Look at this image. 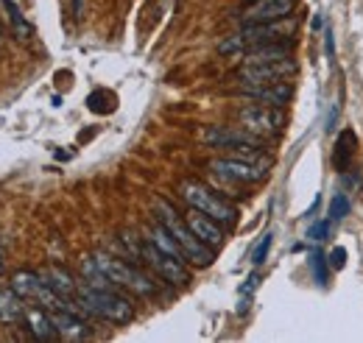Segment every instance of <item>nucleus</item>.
I'll return each instance as SVG.
<instances>
[{"mask_svg":"<svg viewBox=\"0 0 363 343\" xmlns=\"http://www.w3.org/2000/svg\"><path fill=\"white\" fill-rule=\"evenodd\" d=\"M75 301L90 313V318H101L109 324H129L135 318V307L126 296H121L115 287H92L81 282Z\"/></svg>","mask_w":363,"mask_h":343,"instance_id":"1","label":"nucleus"},{"mask_svg":"<svg viewBox=\"0 0 363 343\" xmlns=\"http://www.w3.org/2000/svg\"><path fill=\"white\" fill-rule=\"evenodd\" d=\"M154 209H156L159 223H162V226L176 237V243L182 246L187 263H193L196 268L213 266V260H216V257H213V249H210L207 243H202V240L193 235V229L187 226V220L179 218V212H176L173 206L168 204V201H162V199H156V201H154Z\"/></svg>","mask_w":363,"mask_h":343,"instance_id":"2","label":"nucleus"},{"mask_svg":"<svg viewBox=\"0 0 363 343\" xmlns=\"http://www.w3.org/2000/svg\"><path fill=\"white\" fill-rule=\"evenodd\" d=\"M296 28V23L285 20H274V23H257V25H243L240 34L229 37L226 42L218 45L221 54H238V51H252L260 45H271V42H283V37H290Z\"/></svg>","mask_w":363,"mask_h":343,"instance_id":"3","label":"nucleus"},{"mask_svg":"<svg viewBox=\"0 0 363 343\" xmlns=\"http://www.w3.org/2000/svg\"><path fill=\"white\" fill-rule=\"evenodd\" d=\"M179 196L187 201V206H193V209H202L204 215L216 218V220L221 223V226H223V229L235 226V218H238L235 206L229 204L226 199H221L218 193H213L207 185L187 179V182H182V185H179Z\"/></svg>","mask_w":363,"mask_h":343,"instance_id":"4","label":"nucleus"},{"mask_svg":"<svg viewBox=\"0 0 363 343\" xmlns=\"http://www.w3.org/2000/svg\"><path fill=\"white\" fill-rule=\"evenodd\" d=\"M92 260H95V266L104 271V276H109L118 287H126V290H132V293H137V296H154V293H156V285H154L140 268H135L132 263L118 260V257H112V254H92Z\"/></svg>","mask_w":363,"mask_h":343,"instance_id":"5","label":"nucleus"},{"mask_svg":"<svg viewBox=\"0 0 363 343\" xmlns=\"http://www.w3.org/2000/svg\"><path fill=\"white\" fill-rule=\"evenodd\" d=\"M238 120L246 132H252L254 137H277L283 132V109L280 106H269V104H249L238 112Z\"/></svg>","mask_w":363,"mask_h":343,"instance_id":"6","label":"nucleus"},{"mask_svg":"<svg viewBox=\"0 0 363 343\" xmlns=\"http://www.w3.org/2000/svg\"><path fill=\"white\" fill-rule=\"evenodd\" d=\"M140 257L145 260V266L159 276V279H165L168 285H176V287L190 285V274H187L185 263L176 260V257H171V254H165V251H159L151 240H145L143 246H140Z\"/></svg>","mask_w":363,"mask_h":343,"instance_id":"7","label":"nucleus"},{"mask_svg":"<svg viewBox=\"0 0 363 343\" xmlns=\"http://www.w3.org/2000/svg\"><path fill=\"white\" fill-rule=\"evenodd\" d=\"M202 139L207 145H216V148H238V151H246V159L252 162H260V137H254L252 132L246 129H229V126H207L202 132Z\"/></svg>","mask_w":363,"mask_h":343,"instance_id":"8","label":"nucleus"},{"mask_svg":"<svg viewBox=\"0 0 363 343\" xmlns=\"http://www.w3.org/2000/svg\"><path fill=\"white\" fill-rule=\"evenodd\" d=\"M210 168L216 170L221 179L226 182H238V185H257L266 179V168L269 162H252L243 156H226V159H213Z\"/></svg>","mask_w":363,"mask_h":343,"instance_id":"9","label":"nucleus"},{"mask_svg":"<svg viewBox=\"0 0 363 343\" xmlns=\"http://www.w3.org/2000/svg\"><path fill=\"white\" fill-rule=\"evenodd\" d=\"M293 8H296V0H252L240 11V23L243 25H257V23L285 20L293 14Z\"/></svg>","mask_w":363,"mask_h":343,"instance_id":"10","label":"nucleus"},{"mask_svg":"<svg viewBox=\"0 0 363 343\" xmlns=\"http://www.w3.org/2000/svg\"><path fill=\"white\" fill-rule=\"evenodd\" d=\"M293 73H296V62L293 56H288V59L263 62V65H243L238 75L243 84H271V81H285Z\"/></svg>","mask_w":363,"mask_h":343,"instance_id":"11","label":"nucleus"},{"mask_svg":"<svg viewBox=\"0 0 363 343\" xmlns=\"http://www.w3.org/2000/svg\"><path fill=\"white\" fill-rule=\"evenodd\" d=\"M243 95L257 101V104H269V106H285L293 98V87L288 81H271V84H243Z\"/></svg>","mask_w":363,"mask_h":343,"instance_id":"12","label":"nucleus"},{"mask_svg":"<svg viewBox=\"0 0 363 343\" xmlns=\"http://www.w3.org/2000/svg\"><path fill=\"white\" fill-rule=\"evenodd\" d=\"M187 226L193 229V235L202 240V243H207L210 249H218L221 243H223V226L218 223L216 218H210V215H204L202 209H193L190 206V212H187Z\"/></svg>","mask_w":363,"mask_h":343,"instance_id":"13","label":"nucleus"},{"mask_svg":"<svg viewBox=\"0 0 363 343\" xmlns=\"http://www.w3.org/2000/svg\"><path fill=\"white\" fill-rule=\"evenodd\" d=\"M23 324H25V330L31 332V338H37V341L48 343V341H54V338H59V332H56V327H54V321H51V313L42 310V307H28V304H25Z\"/></svg>","mask_w":363,"mask_h":343,"instance_id":"14","label":"nucleus"},{"mask_svg":"<svg viewBox=\"0 0 363 343\" xmlns=\"http://www.w3.org/2000/svg\"><path fill=\"white\" fill-rule=\"evenodd\" d=\"M51 313V321L59 332V338L65 341H84L90 338V327L81 321L78 313H70V310H48Z\"/></svg>","mask_w":363,"mask_h":343,"instance_id":"15","label":"nucleus"},{"mask_svg":"<svg viewBox=\"0 0 363 343\" xmlns=\"http://www.w3.org/2000/svg\"><path fill=\"white\" fill-rule=\"evenodd\" d=\"M290 42H271V45H260L243 54V65H263V62H277V59H288Z\"/></svg>","mask_w":363,"mask_h":343,"instance_id":"16","label":"nucleus"},{"mask_svg":"<svg viewBox=\"0 0 363 343\" xmlns=\"http://www.w3.org/2000/svg\"><path fill=\"white\" fill-rule=\"evenodd\" d=\"M23 313H25L23 296L14 287H0V321L17 324V321H23Z\"/></svg>","mask_w":363,"mask_h":343,"instance_id":"17","label":"nucleus"},{"mask_svg":"<svg viewBox=\"0 0 363 343\" xmlns=\"http://www.w3.org/2000/svg\"><path fill=\"white\" fill-rule=\"evenodd\" d=\"M42 279H45L56 293H62V296H68V299H75V296H78V287H81V285H78L65 268H56V266H54V268H45V271H42Z\"/></svg>","mask_w":363,"mask_h":343,"instance_id":"18","label":"nucleus"},{"mask_svg":"<svg viewBox=\"0 0 363 343\" xmlns=\"http://www.w3.org/2000/svg\"><path fill=\"white\" fill-rule=\"evenodd\" d=\"M145 240H151L159 251H165V254H171V257H176V260H182V263H187V257H185V251H182V246L176 243V237L159 223V226H154L151 232H148V237Z\"/></svg>","mask_w":363,"mask_h":343,"instance_id":"19","label":"nucleus"},{"mask_svg":"<svg viewBox=\"0 0 363 343\" xmlns=\"http://www.w3.org/2000/svg\"><path fill=\"white\" fill-rule=\"evenodd\" d=\"M0 6L6 8V14H8V25H11V34L17 37V39H31L34 37V25L23 17V11H20V6L14 3V0H0Z\"/></svg>","mask_w":363,"mask_h":343,"instance_id":"20","label":"nucleus"},{"mask_svg":"<svg viewBox=\"0 0 363 343\" xmlns=\"http://www.w3.org/2000/svg\"><path fill=\"white\" fill-rule=\"evenodd\" d=\"M42 285H45L42 274H34V271H17V274L11 276V287L23 299H37L39 290H42Z\"/></svg>","mask_w":363,"mask_h":343,"instance_id":"21","label":"nucleus"},{"mask_svg":"<svg viewBox=\"0 0 363 343\" xmlns=\"http://www.w3.org/2000/svg\"><path fill=\"white\" fill-rule=\"evenodd\" d=\"M352 132H341V137L336 142V154H333V162H336V168L338 170H344L347 165H350V156H352Z\"/></svg>","mask_w":363,"mask_h":343,"instance_id":"22","label":"nucleus"},{"mask_svg":"<svg viewBox=\"0 0 363 343\" xmlns=\"http://www.w3.org/2000/svg\"><path fill=\"white\" fill-rule=\"evenodd\" d=\"M310 271L316 276V282L321 285V287H327V282H330V274H327V257L321 254V251H310Z\"/></svg>","mask_w":363,"mask_h":343,"instance_id":"23","label":"nucleus"},{"mask_svg":"<svg viewBox=\"0 0 363 343\" xmlns=\"http://www.w3.org/2000/svg\"><path fill=\"white\" fill-rule=\"evenodd\" d=\"M327 215H330V220H333V223L344 220V218L350 215V199H347L344 193H336V196L330 199V209H327Z\"/></svg>","mask_w":363,"mask_h":343,"instance_id":"24","label":"nucleus"},{"mask_svg":"<svg viewBox=\"0 0 363 343\" xmlns=\"http://www.w3.org/2000/svg\"><path fill=\"white\" fill-rule=\"evenodd\" d=\"M269 249H271V235L266 232V235L260 237V243L254 246V251H252V266H263L266 257H269Z\"/></svg>","mask_w":363,"mask_h":343,"instance_id":"25","label":"nucleus"},{"mask_svg":"<svg viewBox=\"0 0 363 343\" xmlns=\"http://www.w3.org/2000/svg\"><path fill=\"white\" fill-rule=\"evenodd\" d=\"M330 223H333L330 218H324V220L313 223V226H310V232H307V237H310V240H324V237L330 235Z\"/></svg>","mask_w":363,"mask_h":343,"instance_id":"26","label":"nucleus"},{"mask_svg":"<svg viewBox=\"0 0 363 343\" xmlns=\"http://www.w3.org/2000/svg\"><path fill=\"white\" fill-rule=\"evenodd\" d=\"M327 260H330L333 268H344V266H347V249H344V246H336Z\"/></svg>","mask_w":363,"mask_h":343,"instance_id":"27","label":"nucleus"},{"mask_svg":"<svg viewBox=\"0 0 363 343\" xmlns=\"http://www.w3.org/2000/svg\"><path fill=\"white\" fill-rule=\"evenodd\" d=\"M257 282H260V276H257V274H252V276H249V279H246V285L240 287V296H249V293H252V290L257 287Z\"/></svg>","mask_w":363,"mask_h":343,"instance_id":"28","label":"nucleus"},{"mask_svg":"<svg viewBox=\"0 0 363 343\" xmlns=\"http://www.w3.org/2000/svg\"><path fill=\"white\" fill-rule=\"evenodd\" d=\"M324 37H327V56L333 59V56H336V45H333V31L327 28V34H324Z\"/></svg>","mask_w":363,"mask_h":343,"instance_id":"29","label":"nucleus"},{"mask_svg":"<svg viewBox=\"0 0 363 343\" xmlns=\"http://www.w3.org/2000/svg\"><path fill=\"white\" fill-rule=\"evenodd\" d=\"M81 3H84V0H73V11H75V17H81Z\"/></svg>","mask_w":363,"mask_h":343,"instance_id":"30","label":"nucleus"}]
</instances>
